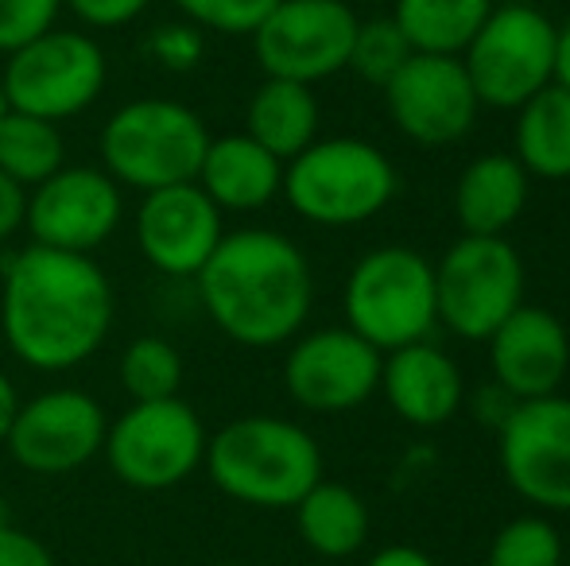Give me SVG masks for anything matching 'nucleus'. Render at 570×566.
Wrapping results in <instances>:
<instances>
[{
  "label": "nucleus",
  "mask_w": 570,
  "mask_h": 566,
  "mask_svg": "<svg viewBox=\"0 0 570 566\" xmlns=\"http://www.w3.org/2000/svg\"><path fill=\"white\" fill-rule=\"evenodd\" d=\"M114 318V284L94 257L28 245L4 265L0 330L28 369H78L106 346Z\"/></svg>",
  "instance_id": "1"
},
{
  "label": "nucleus",
  "mask_w": 570,
  "mask_h": 566,
  "mask_svg": "<svg viewBox=\"0 0 570 566\" xmlns=\"http://www.w3.org/2000/svg\"><path fill=\"white\" fill-rule=\"evenodd\" d=\"M195 287L206 318L245 349L287 346L315 307L307 252L292 237L261 226L222 237Z\"/></svg>",
  "instance_id": "2"
},
{
  "label": "nucleus",
  "mask_w": 570,
  "mask_h": 566,
  "mask_svg": "<svg viewBox=\"0 0 570 566\" xmlns=\"http://www.w3.org/2000/svg\"><path fill=\"white\" fill-rule=\"evenodd\" d=\"M203 469L237 505L284 513L323 481V446L295 419L240 416L206 438Z\"/></svg>",
  "instance_id": "3"
},
{
  "label": "nucleus",
  "mask_w": 570,
  "mask_h": 566,
  "mask_svg": "<svg viewBox=\"0 0 570 566\" xmlns=\"http://www.w3.org/2000/svg\"><path fill=\"white\" fill-rule=\"evenodd\" d=\"M400 175L389 151L361 137H318L284 163V187L295 214L323 229H353L392 206Z\"/></svg>",
  "instance_id": "4"
},
{
  "label": "nucleus",
  "mask_w": 570,
  "mask_h": 566,
  "mask_svg": "<svg viewBox=\"0 0 570 566\" xmlns=\"http://www.w3.org/2000/svg\"><path fill=\"white\" fill-rule=\"evenodd\" d=\"M342 315L381 354L431 338L439 330L435 265L412 245H376L345 276Z\"/></svg>",
  "instance_id": "5"
},
{
  "label": "nucleus",
  "mask_w": 570,
  "mask_h": 566,
  "mask_svg": "<svg viewBox=\"0 0 570 566\" xmlns=\"http://www.w3.org/2000/svg\"><path fill=\"white\" fill-rule=\"evenodd\" d=\"M210 148L206 121L183 101L136 98L125 101L101 125V167L128 190H159L175 182H195Z\"/></svg>",
  "instance_id": "6"
},
{
  "label": "nucleus",
  "mask_w": 570,
  "mask_h": 566,
  "mask_svg": "<svg viewBox=\"0 0 570 566\" xmlns=\"http://www.w3.org/2000/svg\"><path fill=\"white\" fill-rule=\"evenodd\" d=\"M481 109L517 113L556 82V20L535 4H497L458 54Z\"/></svg>",
  "instance_id": "7"
},
{
  "label": "nucleus",
  "mask_w": 570,
  "mask_h": 566,
  "mask_svg": "<svg viewBox=\"0 0 570 566\" xmlns=\"http://www.w3.org/2000/svg\"><path fill=\"white\" fill-rule=\"evenodd\" d=\"M435 265V315L446 334L485 341L524 302V260L509 237L462 234Z\"/></svg>",
  "instance_id": "8"
},
{
  "label": "nucleus",
  "mask_w": 570,
  "mask_h": 566,
  "mask_svg": "<svg viewBox=\"0 0 570 566\" xmlns=\"http://www.w3.org/2000/svg\"><path fill=\"white\" fill-rule=\"evenodd\" d=\"M109 82V59L86 31L51 28L31 43L16 47L0 70L8 109L62 125L86 113Z\"/></svg>",
  "instance_id": "9"
},
{
  "label": "nucleus",
  "mask_w": 570,
  "mask_h": 566,
  "mask_svg": "<svg viewBox=\"0 0 570 566\" xmlns=\"http://www.w3.org/2000/svg\"><path fill=\"white\" fill-rule=\"evenodd\" d=\"M206 438L210 430L203 416L187 400L171 396V400L132 404L125 416H117L106 430L101 454L120 485L164 493L203 469Z\"/></svg>",
  "instance_id": "10"
},
{
  "label": "nucleus",
  "mask_w": 570,
  "mask_h": 566,
  "mask_svg": "<svg viewBox=\"0 0 570 566\" xmlns=\"http://www.w3.org/2000/svg\"><path fill=\"white\" fill-rule=\"evenodd\" d=\"M350 0H279L253 31V54L264 78L318 86L342 75L357 36Z\"/></svg>",
  "instance_id": "11"
},
{
  "label": "nucleus",
  "mask_w": 570,
  "mask_h": 566,
  "mask_svg": "<svg viewBox=\"0 0 570 566\" xmlns=\"http://www.w3.org/2000/svg\"><path fill=\"white\" fill-rule=\"evenodd\" d=\"M497 466L535 513L570 516V396L517 404L497 430Z\"/></svg>",
  "instance_id": "12"
},
{
  "label": "nucleus",
  "mask_w": 570,
  "mask_h": 566,
  "mask_svg": "<svg viewBox=\"0 0 570 566\" xmlns=\"http://www.w3.org/2000/svg\"><path fill=\"white\" fill-rule=\"evenodd\" d=\"M125 221V187L106 167L67 163L28 190L23 229L31 245L94 257Z\"/></svg>",
  "instance_id": "13"
},
{
  "label": "nucleus",
  "mask_w": 570,
  "mask_h": 566,
  "mask_svg": "<svg viewBox=\"0 0 570 566\" xmlns=\"http://www.w3.org/2000/svg\"><path fill=\"white\" fill-rule=\"evenodd\" d=\"M384 354L368 346L350 326L295 334L284 357V388L303 411L315 416H345L361 408L381 388Z\"/></svg>",
  "instance_id": "14"
},
{
  "label": "nucleus",
  "mask_w": 570,
  "mask_h": 566,
  "mask_svg": "<svg viewBox=\"0 0 570 566\" xmlns=\"http://www.w3.org/2000/svg\"><path fill=\"white\" fill-rule=\"evenodd\" d=\"M106 408L82 388H47L20 400L8 427V454L39 477H62L90 466L106 446Z\"/></svg>",
  "instance_id": "15"
},
{
  "label": "nucleus",
  "mask_w": 570,
  "mask_h": 566,
  "mask_svg": "<svg viewBox=\"0 0 570 566\" xmlns=\"http://www.w3.org/2000/svg\"><path fill=\"white\" fill-rule=\"evenodd\" d=\"M381 93L396 132L420 148H451L470 137L481 117V101L458 54L415 51Z\"/></svg>",
  "instance_id": "16"
},
{
  "label": "nucleus",
  "mask_w": 570,
  "mask_h": 566,
  "mask_svg": "<svg viewBox=\"0 0 570 566\" xmlns=\"http://www.w3.org/2000/svg\"><path fill=\"white\" fill-rule=\"evenodd\" d=\"M226 214L206 198L198 182H175V187L148 190L136 206V249L171 280H195L218 241L226 237Z\"/></svg>",
  "instance_id": "17"
},
{
  "label": "nucleus",
  "mask_w": 570,
  "mask_h": 566,
  "mask_svg": "<svg viewBox=\"0 0 570 566\" xmlns=\"http://www.w3.org/2000/svg\"><path fill=\"white\" fill-rule=\"evenodd\" d=\"M485 349L493 380L520 404L556 396L570 373V330L556 310L535 302H520L485 338Z\"/></svg>",
  "instance_id": "18"
},
{
  "label": "nucleus",
  "mask_w": 570,
  "mask_h": 566,
  "mask_svg": "<svg viewBox=\"0 0 570 566\" xmlns=\"http://www.w3.org/2000/svg\"><path fill=\"white\" fill-rule=\"evenodd\" d=\"M389 408L415 430L446 427L462 411L465 400V373L454 361L451 349L435 346L431 338L400 346L384 354L381 388Z\"/></svg>",
  "instance_id": "19"
},
{
  "label": "nucleus",
  "mask_w": 570,
  "mask_h": 566,
  "mask_svg": "<svg viewBox=\"0 0 570 566\" xmlns=\"http://www.w3.org/2000/svg\"><path fill=\"white\" fill-rule=\"evenodd\" d=\"M528 195H532V179L517 163V156L512 151H485L462 167L451 206L462 234L509 237V229L524 214Z\"/></svg>",
  "instance_id": "20"
},
{
  "label": "nucleus",
  "mask_w": 570,
  "mask_h": 566,
  "mask_svg": "<svg viewBox=\"0 0 570 566\" xmlns=\"http://www.w3.org/2000/svg\"><path fill=\"white\" fill-rule=\"evenodd\" d=\"M195 182L222 214H256L279 198L284 163L248 132H233V137L218 140L210 137Z\"/></svg>",
  "instance_id": "21"
},
{
  "label": "nucleus",
  "mask_w": 570,
  "mask_h": 566,
  "mask_svg": "<svg viewBox=\"0 0 570 566\" xmlns=\"http://www.w3.org/2000/svg\"><path fill=\"white\" fill-rule=\"evenodd\" d=\"M318 125H323V109H318L315 86L287 82V78H264L245 106V132L279 163L311 148L318 140Z\"/></svg>",
  "instance_id": "22"
},
{
  "label": "nucleus",
  "mask_w": 570,
  "mask_h": 566,
  "mask_svg": "<svg viewBox=\"0 0 570 566\" xmlns=\"http://www.w3.org/2000/svg\"><path fill=\"white\" fill-rule=\"evenodd\" d=\"M292 513L299 539L323 559H350L368 544V505L345 481H315Z\"/></svg>",
  "instance_id": "23"
},
{
  "label": "nucleus",
  "mask_w": 570,
  "mask_h": 566,
  "mask_svg": "<svg viewBox=\"0 0 570 566\" xmlns=\"http://www.w3.org/2000/svg\"><path fill=\"white\" fill-rule=\"evenodd\" d=\"M512 156L528 171V179H570V90L551 82L517 109Z\"/></svg>",
  "instance_id": "24"
},
{
  "label": "nucleus",
  "mask_w": 570,
  "mask_h": 566,
  "mask_svg": "<svg viewBox=\"0 0 570 566\" xmlns=\"http://www.w3.org/2000/svg\"><path fill=\"white\" fill-rule=\"evenodd\" d=\"M497 0H392V20L420 54H462Z\"/></svg>",
  "instance_id": "25"
},
{
  "label": "nucleus",
  "mask_w": 570,
  "mask_h": 566,
  "mask_svg": "<svg viewBox=\"0 0 570 566\" xmlns=\"http://www.w3.org/2000/svg\"><path fill=\"white\" fill-rule=\"evenodd\" d=\"M59 167H67V140H62L59 125L31 113H16V109L0 117V171L8 179L31 190L43 179H51Z\"/></svg>",
  "instance_id": "26"
},
{
  "label": "nucleus",
  "mask_w": 570,
  "mask_h": 566,
  "mask_svg": "<svg viewBox=\"0 0 570 566\" xmlns=\"http://www.w3.org/2000/svg\"><path fill=\"white\" fill-rule=\"evenodd\" d=\"M120 388L132 404L171 400L183 385V354L159 334H140L120 354Z\"/></svg>",
  "instance_id": "27"
},
{
  "label": "nucleus",
  "mask_w": 570,
  "mask_h": 566,
  "mask_svg": "<svg viewBox=\"0 0 570 566\" xmlns=\"http://www.w3.org/2000/svg\"><path fill=\"white\" fill-rule=\"evenodd\" d=\"M485 566H563V536L548 513H524L493 532Z\"/></svg>",
  "instance_id": "28"
},
{
  "label": "nucleus",
  "mask_w": 570,
  "mask_h": 566,
  "mask_svg": "<svg viewBox=\"0 0 570 566\" xmlns=\"http://www.w3.org/2000/svg\"><path fill=\"white\" fill-rule=\"evenodd\" d=\"M412 54L415 51H412V43H407L404 31H400V23L392 20V16H373V20L357 23V36H353L345 70L357 75L361 82L384 90Z\"/></svg>",
  "instance_id": "29"
},
{
  "label": "nucleus",
  "mask_w": 570,
  "mask_h": 566,
  "mask_svg": "<svg viewBox=\"0 0 570 566\" xmlns=\"http://www.w3.org/2000/svg\"><path fill=\"white\" fill-rule=\"evenodd\" d=\"M187 23L218 36H253L279 0H171Z\"/></svg>",
  "instance_id": "30"
},
{
  "label": "nucleus",
  "mask_w": 570,
  "mask_h": 566,
  "mask_svg": "<svg viewBox=\"0 0 570 566\" xmlns=\"http://www.w3.org/2000/svg\"><path fill=\"white\" fill-rule=\"evenodd\" d=\"M144 51H148V59L156 62V67L171 70V75H190V70L206 59V31L187 20L159 23V28L144 39Z\"/></svg>",
  "instance_id": "31"
},
{
  "label": "nucleus",
  "mask_w": 570,
  "mask_h": 566,
  "mask_svg": "<svg viewBox=\"0 0 570 566\" xmlns=\"http://www.w3.org/2000/svg\"><path fill=\"white\" fill-rule=\"evenodd\" d=\"M62 0H0V54L59 28Z\"/></svg>",
  "instance_id": "32"
},
{
  "label": "nucleus",
  "mask_w": 570,
  "mask_h": 566,
  "mask_svg": "<svg viewBox=\"0 0 570 566\" xmlns=\"http://www.w3.org/2000/svg\"><path fill=\"white\" fill-rule=\"evenodd\" d=\"M62 8H70L86 28L114 31V28H125V23L140 20L151 8V0H62Z\"/></svg>",
  "instance_id": "33"
},
{
  "label": "nucleus",
  "mask_w": 570,
  "mask_h": 566,
  "mask_svg": "<svg viewBox=\"0 0 570 566\" xmlns=\"http://www.w3.org/2000/svg\"><path fill=\"white\" fill-rule=\"evenodd\" d=\"M517 396L512 393H504L501 385H497V380H489V385H478L470 393V388H465V400H462V408L470 411L473 416V424H481V427H489L497 435V430H501L504 424H509V416L512 411H517Z\"/></svg>",
  "instance_id": "34"
},
{
  "label": "nucleus",
  "mask_w": 570,
  "mask_h": 566,
  "mask_svg": "<svg viewBox=\"0 0 570 566\" xmlns=\"http://www.w3.org/2000/svg\"><path fill=\"white\" fill-rule=\"evenodd\" d=\"M0 566H59V563L47 552V544H39L31 532L8 524V528H0Z\"/></svg>",
  "instance_id": "35"
},
{
  "label": "nucleus",
  "mask_w": 570,
  "mask_h": 566,
  "mask_svg": "<svg viewBox=\"0 0 570 566\" xmlns=\"http://www.w3.org/2000/svg\"><path fill=\"white\" fill-rule=\"evenodd\" d=\"M23 214H28V190L0 171V241H8V237L20 234Z\"/></svg>",
  "instance_id": "36"
},
{
  "label": "nucleus",
  "mask_w": 570,
  "mask_h": 566,
  "mask_svg": "<svg viewBox=\"0 0 570 566\" xmlns=\"http://www.w3.org/2000/svg\"><path fill=\"white\" fill-rule=\"evenodd\" d=\"M365 566H439L435 559H431L423 547H412V544H389L381 547V552L368 555Z\"/></svg>",
  "instance_id": "37"
},
{
  "label": "nucleus",
  "mask_w": 570,
  "mask_h": 566,
  "mask_svg": "<svg viewBox=\"0 0 570 566\" xmlns=\"http://www.w3.org/2000/svg\"><path fill=\"white\" fill-rule=\"evenodd\" d=\"M556 82L570 90V16L556 23Z\"/></svg>",
  "instance_id": "38"
},
{
  "label": "nucleus",
  "mask_w": 570,
  "mask_h": 566,
  "mask_svg": "<svg viewBox=\"0 0 570 566\" xmlns=\"http://www.w3.org/2000/svg\"><path fill=\"white\" fill-rule=\"evenodd\" d=\"M16 408H20V396H16V385L0 373V443L8 438V427L16 419Z\"/></svg>",
  "instance_id": "39"
},
{
  "label": "nucleus",
  "mask_w": 570,
  "mask_h": 566,
  "mask_svg": "<svg viewBox=\"0 0 570 566\" xmlns=\"http://www.w3.org/2000/svg\"><path fill=\"white\" fill-rule=\"evenodd\" d=\"M12 524V508H8V500L0 497V528H8Z\"/></svg>",
  "instance_id": "40"
},
{
  "label": "nucleus",
  "mask_w": 570,
  "mask_h": 566,
  "mask_svg": "<svg viewBox=\"0 0 570 566\" xmlns=\"http://www.w3.org/2000/svg\"><path fill=\"white\" fill-rule=\"evenodd\" d=\"M350 4L353 8H357V4H392V0H350Z\"/></svg>",
  "instance_id": "41"
},
{
  "label": "nucleus",
  "mask_w": 570,
  "mask_h": 566,
  "mask_svg": "<svg viewBox=\"0 0 570 566\" xmlns=\"http://www.w3.org/2000/svg\"><path fill=\"white\" fill-rule=\"evenodd\" d=\"M8 113V101H4V90H0V117Z\"/></svg>",
  "instance_id": "42"
},
{
  "label": "nucleus",
  "mask_w": 570,
  "mask_h": 566,
  "mask_svg": "<svg viewBox=\"0 0 570 566\" xmlns=\"http://www.w3.org/2000/svg\"><path fill=\"white\" fill-rule=\"evenodd\" d=\"M218 566H245V563H218Z\"/></svg>",
  "instance_id": "43"
}]
</instances>
